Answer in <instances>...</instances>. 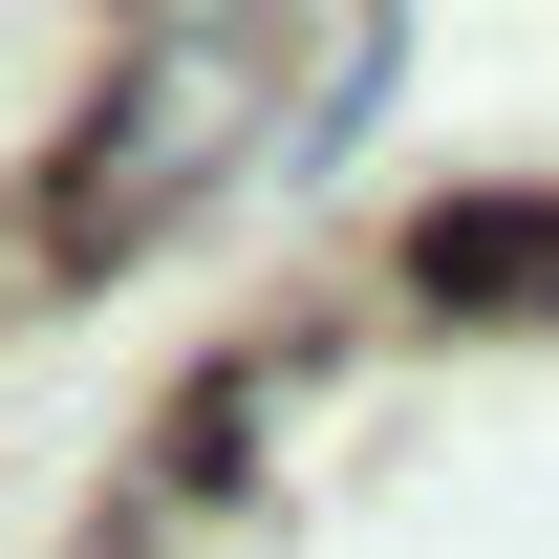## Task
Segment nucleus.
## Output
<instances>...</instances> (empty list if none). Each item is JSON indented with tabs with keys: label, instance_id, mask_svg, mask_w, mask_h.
<instances>
[{
	"label": "nucleus",
	"instance_id": "nucleus-1",
	"mask_svg": "<svg viewBox=\"0 0 559 559\" xmlns=\"http://www.w3.org/2000/svg\"><path fill=\"white\" fill-rule=\"evenodd\" d=\"M259 108H280V22H108L66 151H44V173H66V259H130L194 173L259 151Z\"/></svg>",
	"mask_w": 559,
	"mask_h": 559
},
{
	"label": "nucleus",
	"instance_id": "nucleus-2",
	"mask_svg": "<svg viewBox=\"0 0 559 559\" xmlns=\"http://www.w3.org/2000/svg\"><path fill=\"white\" fill-rule=\"evenodd\" d=\"M409 280L430 301H559V215H430Z\"/></svg>",
	"mask_w": 559,
	"mask_h": 559
}]
</instances>
